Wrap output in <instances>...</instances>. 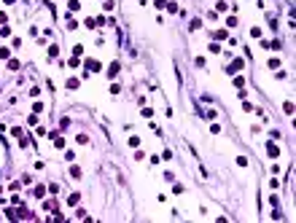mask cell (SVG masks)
Wrapping results in <instances>:
<instances>
[{
	"label": "cell",
	"instance_id": "cell-1",
	"mask_svg": "<svg viewBox=\"0 0 296 223\" xmlns=\"http://www.w3.org/2000/svg\"><path fill=\"white\" fill-rule=\"evenodd\" d=\"M269 156H272V159H277V156H280V151H277V145H269Z\"/></svg>",
	"mask_w": 296,
	"mask_h": 223
}]
</instances>
